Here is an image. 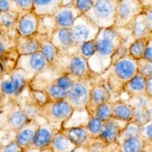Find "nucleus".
<instances>
[{"label": "nucleus", "instance_id": "f257e3e1", "mask_svg": "<svg viewBox=\"0 0 152 152\" xmlns=\"http://www.w3.org/2000/svg\"><path fill=\"white\" fill-rule=\"evenodd\" d=\"M95 42V53L87 61L90 70L96 75L104 73L113 63L114 56L122 45V37L116 28L99 29Z\"/></svg>", "mask_w": 152, "mask_h": 152}, {"label": "nucleus", "instance_id": "f03ea898", "mask_svg": "<svg viewBox=\"0 0 152 152\" xmlns=\"http://www.w3.org/2000/svg\"><path fill=\"white\" fill-rule=\"evenodd\" d=\"M137 73L136 60L128 54L114 61L111 66L97 77L110 94V102H116V97L122 94L124 85Z\"/></svg>", "mask_w": 152, "mask_h": 152}, {"label": "nucleus", "instance_id": "7ed1b4c3", "mask_svg": "<svg viewBox=\"0 0 152 152\" xmlns=\"http://www.w3.org/2000/svg\"><path fill=\"white\" fill-rule=\"evenodd\" d=\"M55 76L67 75L73 80H91L96 78L94 72L90 70L86 60H84L79 54L70 56H60L56 58L52 66L48 67Z\"/></svg>", "mask_w": 152, "mask_h": 152}, {"label": "nucleus", "instance_id": "20e7f679", "mask_svg": "<svg viewBox=\"0 0 152 152\" xmlns=\"http://www.w3.org/2000/svg\"><path fill=\"white\" fill-rule=\"evenodd\" d=\"M118 0H94V5L84 14L99 29L113 28Z\"/></svg>", "mask_w": 152, "mask_h": 152}, {"label": "nucleus", "instance_id": "39448f33", "mask_svg": "<svg viewBox=\"0 0 152 152\" xmlns=\"http://www.w3.org/2000/svg\"><path fill=\"white\" fill-rule=\"evenodd\" d=\"M143 10L141 0H118L114 28H127Z\"/></svg>", "mask_w": 152, "mask_h": 152}, {"label": "nucleus", "instance_id": "423d86ee", "mask_svg": "<svg viewBox=\"0 0 152 152\" xmlns=\"http://www.w3.org/2000/svg\"><path fill=\"white\" fill-rule=\"evenodd\" d=\"M72 113L73 109L66 100H50L40 109V118H43L46 123L63 126Z\"/></svg>", "mask_w": 152, "mask_h": 152}, {"label": "nucleus", "instance_id": "0eeeda50", "mask_svg": "<svg viewBox=\"0 0 152 152\" xmlns=\"http://www.w3.org/2000/svg\"><path fill=\"white\" fill-rule=\"evenodd\" d=\"M94 79L75 80V81H73L71 87L67 91V96H66L65 99L71 105L73 111H75V110H85L90 88L92 86Z\"/></svg>", "mask_w": 152, "mask_h": 152}, {"label": "nucleus", "instance_id": "6e6552de", "mask_svg": "<svg viewBox=\"0 0 152 152\" xmlns=\"http://www.w3.org/2000/svg\"><path fill=\"white\" fill-rule=\"evenodd\" d=\"M49 67L45 58L41 52H37L29 54V55H23L19 56L18 63H16L15 68L23 70L26 75L28 83L39 75L40 73L43 72Z\"/></svg>", "mask_w": 152, "mask_h": 152}, {"label": "nucleus", "instance_id": "1a4fd4ad", "mask_svg": "<svg viewBox=\"0 0 152 152\" xmlns=\"http://www.w3.org/2000/svg\"><path fill=\"white\" fill-rule=\"evenodd\" d=\"M71 36L77 46L81 45L85 42L94 41L99 28H96L85 15H79L75 19L72 26L70 28Z\"/></svg>", "mask_w": 152, "mask_h": 152}, {"label": "nucleus", "instance_id": "9d476101", "mask_svg": "<svg viewBox=\"0 0 152 152\" xmlns=\"http://www.w3.org/2000/svg\"><path fill=\"white\" fill-rule=\"evenodd\" d=\"M51 44L58 51L60 56L78 54V46L74 43L70 28H57L50 37Z\"/></svg>", "mask_w": 152, "mask_h": 152}, {"label": "nucleus", "instance_id": "9b49d317", "mask_svg": "<svg viewBox=\"0 0 152 152\" xmlns=\"http://www.w3.org/2000/svg\"><path fill=\"white\" fill-rule=\"evenodd\" d=\"M8 109L2 112V122L0 129L13 131L15 133L23 126H24L29 120L15 104H9Z\"/></svg>", "mask_w": 152, "mask_h": 152}, {"label": "nucleus", "instance_id": "f8f14e48", "mask_svg": "<svg viewBox=\"0 0 152 152\" xmlns=\"http://www.w3.org/2000/svg\"><path fill=\"white\" fill-rule=\"evenodd\" d=\"M79 15L81 14L73 6V0H61V5L54 13L53 18L57 28H70Z\"/></svg>", "mask_w": 152, "mask_h": 152}, {"label": "nucleus", "instance_id": "ddd939ff", "mask_svg": "<svg viewBox=\"0 0 152 152\" xmlns=\"http://www.w3.org/2000/svg\"><path fill=\"white\" fill-rule=\"evenodd\" d=\"M61 129H62V125L60 124H40L39 125V128L36 131L35 136H34L31 148H48V146L50 145V143L53 140L54 136L58 132H60Z\"/></svg>", "mask_w": 152, "mask_h": 152}, {"label": "nucleus", "instance_id": "4468645a", "mask_svg": "<svg viewBox=\"0 0 152 152\" xmlns=\"http://www.w3.org/2000/svg\"><path fill=\"white\" fill-rule=\"evenodd\" d=\"M14 104L20 109V111L26 115L29 121L38 120L40 118V107L31 96V88L28 87V85L16 97Z\"/></svg>", "mask_w": 152, "mask_h": 152}, {"label": "nucleus", "instance_id": "2eb2a0df", "mask_svg": "<svg viewBox=\"0 0 152 152\" xmlns=\"http://www.w3.org/2000/svg\"><path fill=\"white\" fill-rule=\"evenodd\" d=\"M107 102H110V94L105 86L100 82H94L90 88L87 104L85 105V111L90 116L91 113L95 110V107Z\"/></svg>", "mask_w": 152, "mask_h": 152}, {"label": "nucleus", "instance_id": "dca6fc26", "mask_svg": "<svg viewBox=\"0 0 152 152\" xmlns=\"http://www.w3.org/2000/svg\"><path fill=\"white\" fill-rule=\"evenodd\" d=\"M127 125V122L119 121L114 118H111L107 120V122L104 123V127H102V133L96 139L105 142L107 144L117 143V139L119 137L120 133L122 132Z\"/></svg>", "mask_w": 152, "mask_h": 152}, {"label": "nucleus", "instance_id": "f3484780", "mask_svg": "<svg viewBox=\"0 0 152 152\" xmlns=\"http://www.w3.org/2000/svg\"><path fill=\"white\" fill-rule=\"evenodd\" d=\"M38 20L39 18L34 13V11H28L23 14L18 19L14 28L16 35L20 37L36 35L38 29Z\"/></svg>", "mask_w": 152, "mask_h": 152}, {"label": "nucleus", "instance_id": "a211bd4d", "mask_svg": "<svg viewBox=\"0 0 152 152\" xmlns=\"http://www.w3.org/2000/svg\"><path fill=\"white\" fill-rule=\"evenodd\" d=\"M39 125L40 123L38 122V120H31L15 132L14 141L23 150L31 147L36 131L39 128Z\"/></svg>", "mask_w": 152, "mask_h": 152}, {"label": "nucleus", "instance_id": "6ab92c4d", "mask_svg": "<svg viewBox=\"0 0 152 152\" xmlns=\"http://www.w3.org/2000/svg\"><path fill=\"white\" fill-rule=\"evenodd\" d=\"M61 133L65 135L75 147H88L91 137L87 133L85 127H75V128H62Z\"/></svg>", "mask_w": 152, "mask_h": 152}, {"label": "nucleus", "instance_id": "aec40b11", "mask_svg": "<svg viewBox=\"0 0 152 152\" xmlns=\"http://www.w3.org/2000/svg\"><path fill=\"white\" fill-rule=\"evenodd\" d=\"M15 50L19 56L29 55V54L40 52V41L38 35L20 37L16 36Z\"/></svg>", "mask_w": 152, "mask_h": 152}, {"label": "nucleus", "instance_id": "412c9836", "mask_svg": "<svg viewBox=\"0 0 152 152\" xmlns=\"http://www.w3.org/2000/svg\"><path fill=\"white\" fill-rule=\"evenodd\" d=\"M146 79L136 73L126 84L124 85L122 89V94H126L130 97L134 96H147L145 89ZM149 97V96H148Z\"/></svg>", "mask_w": 152, "mask_h": 152}, {"label": "nucleus", "instance_id": "4be33fe9", "mask_svg": "<svg viewBox=\"0 0 152 152\" xmlns=\"http://www.w3.org/2000/svg\"><path fill=\"white\" fill-rule=\"evenodd\" d=\"M61 5V0H33V11L38 18L54 15Z\"/></svg>", "mask_w": 152, "mask_h": 152}, {"label": "nucleus", "instance_id": "5701e85b", "mask_svg": "<svg viewBox=\"0 0 152 152\" xmlns=\"http://www.w3.org/2000/svg\"><path fill=\"white\" fill-rule=\"evenodd\" d=\"M126 29H129L130 31L131 36H132V38L134 39V41L140 40V39H145L147 37L152 35V31L148 28L142 13L140 15L137 16Z\"/></svg>", "mask_w": 152, "mask_h": 152}, {"label": "nucleus", "instance_id": "b1692460", "mask_svg": "<svg viewBox=\"0 0 152 152\" xmlns=\"http://www.w3.org/2000/svg\"><path fill=\"white\" fill-rule=\"evenodd\" d=\"M133 117V107L124 100L112 102V118L119 121L130 122Z\"/></svg>", "mask_w": 152, "mask_h": 152}, {"label": "nucleus", "instance_id": "393cba45", "mask_svg": "<svg viewBox=\"0 0 152 152\" xmlns=\"http://www.w3.org/2000/svg\"><path fill=\"white\" fill-rule=\"evenodd\" d=\"M0 94L4 102V107L9 104H13L16 99L14 88L12 86L9 73H1L0 78Z\"/></svg>", "mask_w": 152, "mask_h": 152}, {"label": "nucleus", "instance_id": "a878e982", "mask_svg": "<svg viewBox=\"0 0 152 152\" xmlns=\"http://www.w3.org/2000/svg\"><path fill=\"white\" fill-rule=\"evenodd\" d=\"M38 38L39 41H40V52L43 55V57L45 58L48 66L50 67L55 62L56 58L58 57V51L51 44L50 38L40 35H38Z\"/></svg>", "mask_w": 152, "mask_h": 152}, {"label": "nucleus", "instance_id": "bb28decb", "mask_svg": "<svg viewBox=\"0 0 152 152\" xmlns=\"http://www.w3.org/2000/svg\"><path fill=\"white\" fill-rule=\"evenodd\" d=\"M75 148L76 147L68 140L65 135L61 133V131L54 136L52 142L48 146V149L51 152H70Z\"/></svg>", "mask_w": 152, "mask_h": 152}, {"label": "nucleus", "instance_id": "cd10ccee", "mask_svg": "<svg viewBox=\"0 0 152 152\" xmlns=\"http://www.w3.org/2000/svg\"><path fill=\"white\" fill-rule=\"evenodd\" d=\"M18 53L16 52L15 47L11 50L7 51L0 57V69L1 73H10L12 70L15 69L16 63L18 60Z\"/></svg>", "mask_w": 152, "mask_h": 152}, {"label": "nucleus", "instance_id": "c85d7f7f", "mask_svg": "<svg viewBox=\"0 0 152 152\" xmlns=\"http://www.w3.org/2000/svg\"><path fill=\"white\" fill-rule=\"evenodd\" d=\"M10 76V80L12 83V86L14 88V92H15L16 97L21 94V91L28 85V78H26V73L20 69H13L9 73Z\"/></svg>", "mask_w": 152, "mask_h": 152}, {"label": "nucleus", "instance_id": "c756f323", "mask_svg": "<svg viewBox=\"0 0 152 152\" xmlns=\"http://www.w3.org/2000/svg\"><path fill=\"white\" fill-rule=\"evenodd\" d=\"M89 115L85 110H75L71 114L69 119L63 124L62 128H75V127H85Z\"/></svg>", "mask_w": 152, "mask_h": 152}, {"label": "nucleus", "instance_id": "7c9ffc66", "mask_svg": "<svg viewBox=\"0 0 152 152\" xmlns=\"http://www.w3.org/2000/svg\"><path fill=\"white\" fill-rule=\"evenodd\" d=\"M56 29H57V26H56L53 15L41 16V18H39L37 35L45 36L50 38Z\"/></svg>", "mask_w": 152, "mask_h": 152}, {"label": "nucleus", "instance_id": "2f4dec72", "mask_svg": "<svg viewBox=\"0 0 152 152\" xmlns=\"http://www.w3.org/2000/svg\"><path fill=\"white\" fill-rule=\"evenodd\" d=\"M20 15L13 12H1L0 13V31L8 34H16L14 31L18 19Z\"/></svg>", "mask_w": 152, "mask_h": 152}, {"label": "nucleus", "instance_id": "473e14b6", "mask_svg": "<svg viewBox=\"0 0 152 152\" xmlns=\"http://www.w3.org/2000/svg\"><path fill=\"white\" fill-rule=\"evenodd\" d=\"M151 38H152V35L147 37V38H145V39L135 40L133 43L129 46L128 51H127V54H128L130 57L133 58L134 60H136V61L139 60V59H142L147 43H148L149 39H151Z\"/></svg>", "mask_w": 152, "mask_h": 152}, {"label": "nucleus", "instance_id": "72a5a7b5", "mask_svg": "<svg viewBox=\"0 0 152 152\" xmlns=\"http://www.w3.org/2000/svg\"><path fill=\"white\" fill-rule=\"evenodd\" d=\"M152 107H134L133 109V117H132V122L136 123L138 126L145 125L148 122L152 121Z\"/></svg>", "mask_w": 152, "mask_h": 152}, {"label": "nucleus", "instance_id": "f704fd0d", "mask_svg": "<svg viewBox=\"0 0 152 152\" xmlns=\"http://www.w3.org/2000/svg\"><path fill=\"white\" fill-rule=\"evenodd\" d=\"M145 145L139 137L130 138L119 144V152H139Z\"/></svg>", "mask_w": 152, "mask_h": 152}, {"label": "nucleus", "instance_id": "c9c22d12", "mask_svg": "<svg viewBox=\"0 0 152 152\" xmlns=\"http://www.w3.org/2000/svg\"><path fill=\"white\" fill-rule=\"evenodd\" d=\"M89 117L94 118V119L99 120L102 123L107 122V120H110L112 118V102H104V104L95 107V110L91 113V115Z\"/></svg>", "mask_w": 152, "mask_h": 152}, {"label": "nucleus", "instance_id": "e433bc0d", "mask_svg": "<svg viewBox=\"0 0 152 152\" xmlns=\"http://www.w3.org/2000/svg\"><path fill=\"white\" fill-rule=\"evenodd\" d=\"M16 36V34H8L0 31V57L7 51L15 47Z\"/></svg>", "mask_w": 152, "mask_h": 152}, {"label": "nucleus", "instance_id": "4c0bfd02", "mask_svg": "<svg viewBox=\"0 0 152 152\" xmlns=\"http://www.w3.org/2000/svg\"><path fill=\"white\" fill-rule=\"evenodd\" d=\"M139 127L136 123L134 122L130 121L127 123L126 127L122 130V132L120 133L119 137L117 139V144L119 145L121 142H123L127 139H130V138H135V137H138V134H139Z\"/></svg>", "mask_w": 152, "mask_h": 152}, {"label": "nucleus", "instance_id": "58836bf2", "mask_svg": "<svg viewBox=\"0 0 152 152\" xmlns=\"http://www.w3.org/2000/svg\"><path fill=\"white\" fill-rule=\"evenodd\" d=\"M102 127H104V123L92 117H89L86 125H85V129L89 134V136L91 137V139H96L102 133Z\"/></svg>", "mask_w": 152, "mask_h": 152}, {"label": "nucleus", "instance_id": "ea45409f", "mask_svg": "<svg viewBox=\"0 0 152 152\" xmlns=\"http://www.w3.org/2000/svg\"><path fill=\"white\" fill-rule=\"evenodd\" d=\"M95 53V42L89 41L85 42L78 46V54H79L84 60L88 61Z\"/></svg>", "mask_w": 152, "mask_h": 152}, {"label": "nucleus", "instance_id": "a19ab883", "mask_svg": "<svg viewBox=\"0 0 152 152\" xmlns=\"http://www.w3.org/2000/svg\"><path fill=\"white\" fill-rule=\"evenodd\" d=\"M137 73L144 77L145 79L152 77V62L145 59H139L136 61Z\"/></svg>", "mask_w": 152, "mask_h": 152}, {"label": "nucleus", "instance_id": "79ce46f5", "mask_svg": "<svg viewBox=\"0 0 152 152\" xmlns=\"http://www.w3.org/2000/svg\"><path fill=\"white\" fill-rule=\"evenodd\" d=\"M138 137L146 145H152V121L139 127Z\"/></svg>", "mask_w": 152, "mask_h": 152}, {"label": "nucleus", "instance_id": "37998d69", "mask_svg": "<svg viewBox=\"0 0 152 152\" xmlns=\"http://www.w3.org/2000/svg\"><path fill=\"white\" fill-rule=\"evenodd\" d=\"M152 99L148 96H134V97H130L127 100V104L129 105H131L132 107H152Z\"/></svg>", "mask_w": 152, "mask_h": 152}, {"label": "nucleus", "instance_id": "c03bdc74", "mask_svg": "<svg viewBox=\"0 0 152 152\" xmlns=\"http://www.w3.org/2000/svg\"><path fill=\"white\" fill-rule=\"evenodd\" d=\"M1 12H13L20 16L24 14L18 7L14 0H0V13Z\"/></svg>", "mask_w": 152, "mask_h": 152}, {"label": "nucleus", "instance_id": "a18cd8bd", "mask_svg": "<svg viewBox=\"0 0 152 152\" xmlns=\"http://www.w3.org/2000/svg\"><path fill=\"white\" fill-rule=\"evenodd\" d=\"M73 81H74V80L67 75L57 76V77L53 80V82L55 83L59 88L65 90V91H68V90H69V88L71 87V85H72Z\"/></svg>", "mask_w": 152, "mask_h": 152}, {"label": "nucleus", "instance_id": "49530a36", "mask_svg": "<svg viewBox=\"0 0 152 152\" xmlns=\"http://www.w3.org/2000/svg\"><path fill=\"white\" fill-rule=\"evenodd\" d=\"M92 5H94V0H73V6L82 15H84Z\"/></svg>", "mask_w": 152, "mask_h": 152}, {"label": "nucleus", "instance_id": "de8ad7c7", "mask_svg": "<svg viewBox=\"0 0 152 152\" xmlns=\"http://www.w3.org/2000/svg\"><path fill=\"white\" fill-rule=\"evenodd\" d=\"M31 96H33L34 100L36 102V104L39 105V107H44L45 104H47L50 99H49L48 95L43 91H40V90H33L31 89Z\"/></svg>", "mask_w": 152, "mask_h": 152}, {"label": "nucleus", "instance_id": "09e8293b", "mask_svg": "<svg viewBox=\"0 0 152 152\" xmlns=\"http://www.w3.org/2000/svg\"><path fill=\"white\" fill-rule=\"evenodd\" d=\"M14 1L23 13L33 11V0H14Z\"/></svg>", "mask_w": 152, "mask_h": 152}, {"label": "nucleus", "instance_id": "8fccbe9b", "mask_svg": "<svg viewBox=\"0 0 152 152\" xmlns=\"http://www.w3.org/2000/svg\"><path fill=\"white\" fill-rule=\"evenodd\" d=\"M21 151H23V149L15 143L14 140L0 146V152H21Z\"/></svg>", "mask_w": 152, "mask_h": 152}, {"label": "nucleus", "instance_id": "3c124183", "mask_svg": "<svg viewBox=\"0 0 152 152\" xmlns=\"http://www.w3.org/2000/svg\"><path fill=\"white\" fill-rule=\"evenodd\" d=\"M142 59H145V60H147V61H150V62H152V38L149 39L148 43H147Z\"/></svg>", "mask_w": 152, "mask_h": 152}, {"label": "nucleus", "instance_id": "603ef678", "mask_svg": "<svg viewBox=\"0 0 152 152\" xmlns=\"http://www.w3.org/2000/svg\"><path fill=\"white\" fill-rule=\"evenodd\" d=\"M145 89H146V94L147 96L152 99V77L147 78L146 83H145Z\"/></svg>", "mask_w": 152, "mask_h": 152}, {"label": "nucleus", "instance_id": "864d4df0", "mask_svg": "<svg viewBox=\"0 0 152 152\" xmlns=\"http://www.w3.org/2000/svg\"><path fill=\"white\" fill-rule=\"evenodd\" d=\"M21 152H51L49 150L48 148H45V149H38V148H26V149H23Z\"/></svg>", "mask_w": 152, "mask_h": 152}, {"label": "nucleus", "instance_id": "5fc2aeb1", "mask_svg": "<svg viewBox=\"0 0 152 152\" xmlns=\"http://www.w3.org/2000/svg\"><path fill=\"white\" fill-rule=\"evenodd\" d=\"M88 149L86 147H76L74 150L70 151V152H87Z\"/></svg>", "mask_w": 152, "mask_h": 152}, {"label": "nucleus", "instance_id": "6e6d98bb", "mask_svg": "<svg viewBox=\"0 0 152 152\" xmlns=\"http://www.w3.org/2000/svg\"><path fill=\"white\" fill-rule=\"evenodd\" d=\"M139 152H152V145H145Z\"/></svg>", "mask_w": 152, "mask_h": 152}, {"label": "nucleus", "instance_id": "4d7b16f0", "mask_svg": "<svg viewBox=\"0 0 152 152\" xmlns=\"http://www.w3.org/2000/svg\"><path fill=\"white\" fill-rule=\"evenodd\" d=\"M87 152H90V151H87Z\"/></svg>", "mask_w": 152, "mask_h": 152}]
</instances>
